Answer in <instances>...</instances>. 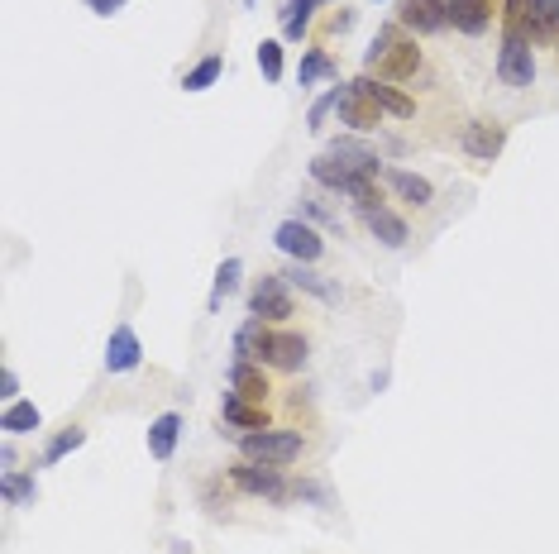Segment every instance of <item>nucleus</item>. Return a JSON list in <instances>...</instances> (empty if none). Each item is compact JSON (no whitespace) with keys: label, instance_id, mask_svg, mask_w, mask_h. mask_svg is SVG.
I'll return each mask as SVG.
<instances>
[{"label":"nucleus","instance_id":"nucleus-10","mask_svg":"<svg viewBox=\"0 0 559 554\" xmlns=\"http://www.w3.org/2000/svg\"><path fill=\"white\" fill-rule=\"evenodd\" d=\"M459 149L478 158V163H497L502 149H507V125H497V120H469L464 134H459Z\"/></svg>","mask_w":559,"mask_h":554},{"label":"nucleus","instance_id":"nucleus-12","mask_svg":"<svg viewBox=\"0 0 559 554\" xmlns=\"http://www.w3.org/2000/svg\"><path fill=\"white\" fill-rule=\"evenodd\" d=\"M144 363V344H139V330L134 325H115L106 340V373H134Z\"/></svg>","mask_w":559,"mask_h":554},{"label":"nucleus","instance_id":"nucleus-18","mask_svg":"<svg viewBox=\"0 0 559 554\" xmlns=\"http://www.w3.org/2000/svg\"><path fill=\"white\" fill-rule=\"evenodd\" d=\"M268 349H273V330H268V320L249 316L235 330V359H249V363H263V368H268Z\"/></svg>","mask_w":559,"mask_h":554},{"label":"nucleus","instance_id":"nucleus-4","mask_svg":"<svg viewBox=\"0 0 559 554\" xmlns=\"http://www.w3.org/2000/svg\"><path fill=\"white\" fill-rule=\"evenodd\" d=\"M497 82L512 86V91H526L536 82V43L526 34H507L502 48H497Z\"/></svg>","mask_w":559,"mask_h":554},{"label":"nucleus","instance_id":"nucleus-24","mask_svg":"<svg viewBox=\"0 0 559 554\" xmlns=\"http://www.w3.org/2000/svg\"><path fill=\"white\" fill-rule=\"evenodd\" d=\"M335 77H340V67H335V58H330L325 48H306V53H301V67H297V82L301 86L335 82Z\"/></svg>","mask_w":559,"mask_h":554},{"label":"nucleus","instance_id":"nucleus-2","mask_svg":"<svg viewBox=\"0 0 559 554\" xmlns=\"http://www.w3.org/2000/svg\"><path fill=\"white\" fill-rule=\"evenodd\" d=\"M230 483L239 492H249V497H263V502H273V507H287V502H297V483H287V473L278 464H258V459H235L230 464Z\"/></svg>","mask_w":559,"mask_h":554},{"label":"nucleus","instance_id":"nucleus-17","mask_svg":"<svg viewBox=\"0 0 559 554\" xmlns=\"http://www.w3.org/2000/svg\"><path fill=\"white\" fill-rule=\"evenodd\" d=\"M230 392H239L244 402L268 406V397H273V383H268V373H263V363L235 359V363H230Z\"/></svg>","mask_w":559,"mask_h":554},{"label":"nucleus","instance_id":"nucleus-21","mask_svg":"<svg viewBox=\"0 0 559 554\" xmlns=\"http://www.w3.org/2000/svg\"><path fill=\"white\" fill-rule=\"evenodd\" d=\"M364 225H368V235L378 239L383 249H402L411 239V230H407V220L392 211V206H378V211H368L364 215Z\"/></svg>","mask_w":559,"mask_h":554},{"label":"nucleus","instance_id":"nucleus-35","mask_svg":"<svg viewBox=\"0 0 559 554\" xmlns=\"http://www.w3.org/2000/svg\"><path fill=\"white\" fill-rule=\"evenodd\" d=\"M536 10L545 15V20L555 24V39H559V0H536Z\"/></svg>","mask_w":559,"mask_h":554},{"label":"nucleus","instance_id":"nucleus-40","mask_svg":"<svg viewBox=\"0 0 559 554\" xmlns=\"http://www.w3.org/2000/svg\"><path fill=\"white\" fill-rule=\"evenodd\" d=\"M321 5H325V0H321Z\"/></svg>","mask_w":559,"mask_h":554},{"label":"nucleus","instance_id":"nucleus-1","mask_svg":"<svg viewBox=\"0 0 559 554\" xmlns=\"http://www.w3.org/2000/svg\"><path fill=\"white\" fill-rule=\"evenodd\" d=\"M364 67L378 72L383 82H407V77H416V67H421V48H416V39L402 34V24H383L373 34V43H368Z\"/></svg>","mask_w":559,"mask_h":554},{"label":"nucleus","instance_id":"nucleus-27","mask_svg":"<svg viewBox=\"0 0 559 554\" xmlns=\"http://www.w3.org/2000/svg\"><path fill=\"white\" fill-rule=\"evenodd\" d=\"M86 445V430L82 426H63L48 445H43V464H58V459H67L72 449H82Z\"/></svg>","mask_w":559,"mask_h":554},{"label":"nucleus","instance_id":"nucleus-30","mask_svg":"<svg viewBox=\"0 0 559 554\" xmlns=\"http://www.w3.org/2000/svg\"><path fill=\"white\" fill-rule=\"evenodd\" d=\"M335 101H340V86H330L325 96H316V101H311V110H306V129H321L325 120H330V110H335Z\"/></svg>","mask_w":559,"mask_h":554},{"label":"nucleus","instance_id":"nucleus-33","mask_svg":"<svg viewBox=\"0 0 559 554\" xmlns=\"http://www.w3.org/2000/svg\"><path fill=\"white\" fill-rule=\"evenodd\" d=\"M297 497L301 502H325V488L321 483H311V478H297Z\"/></svg>","mask_w":559,"mask_h":554},{"label":"nucleus","instance_id":"nucleus-37","mask_svg":"<svg viewBox=\"0 0 559 554\" xmlns=\"http://www.w3.org/2000/svg\"><path fill=\"white\" fill-rule=\"evenodd\" d=\"M0 464H5V473L15 469V445H10V440H5V445H0Z\"/></svg>","mask_w":559,"mask_h":554},{"label":"nucleus","instance_id":"nucleus-34","mask_svg":"<svg viewBox=\"0 0 559 554\" xmlns=\"http://www.w3.org/2000/svg\"><path fill=\"white\" fill-rule=\"evenodd\" d=\"M0 397H5V402H20V378H15L10 368L0 373Z\"/></svg>","mask_w":559,"mask_h":554},{"label":"nucleus","instance_id":"nucleus-3","mask_svg":"<svg viewBox=\"0 0 559 554\" xmlns=\"http://www.w3.org/2000/svg\"><path fill=\"white\" fill-rule=\"evenodd\" d=\"M239 445V454L244 459H258V464H278V469H287L292 459H301V449H306V440H301V430H244V435H230Z\"/></svg>","mask_w":559,"mask_h":554},{"label":"nucleus","instance_id":"nucleus-6","mask_svg":"<svg viewBox=\"0 0 559 554\" xmlns=\"http://www.w3.org/2000/svg\"><path fill=\"white\" fill-rule=\"evenodd\" d=\"M273 244H278V249H282L287 258H292V263H316V258L325 254L321 230H316L311 220H301V215L282 220L278 230H273Z\"/></svg>","mask_w":559,"mask_h":554},{"label":"nucleus","instance_id":"nucleus-16","mask_svg":"<svg viewBox=\"0 0 559 554\" xmlns=\"http://www.w3.org/2000/svg\"><path fill=\"white\" fill-rule=\"evenodd\" d=\"M311 359V344L306 335L297 330H273V349H268V368H278V373H301Z\"/></svg>","mask_w":559,"mask_h":554},{"label":"nucleus","instance_id":"nucleus-7","mask_svg":"<svg viewBox=\"0 0 559 554\" xmlns=\"http://www.w3.org/2000/svg\"><path fill=\"white\" fill-rule=\"evenodd\" d=\"M311 182L316 187H325V192H340V196H354V187L359 182H373V177H364V172L354 168L349 158H340L335 149H325L311 158Z\"/></svg>","mask_w":559,"mask_h":554},{"label":"nucleus","instance_id":"nucleus-26","mask_svg":"<svg viewBox=\"0 0 559 554\" xmlns=\"http://www.w3.org/2000/svg\"><path fill=\"white\" fill-rule=\"evenodd\" d=\"M220 72H225V58H220V53H206L196 67L182 72V86H187V91H211V86L220 82Z\"/></svg>","mask_w":559,"mask_h":554},{"label":"nucleus","instance_id":"nucleus-39","mask_svg":"<svg viewBox=\"0 0 559 554\" xmlns=\"http://www.w3.org/2000/svg\"><path fill=\"white\" fill-rule=\"evenodd\" d=\"M244 5H258V0H244Z\"/></svg>","mask_w":559,"mask_h":554},{"label":"nucleus","instance_id":"nucleus-23","mask_svg":"<svg viewBox=\"0 0 559 554\" xmlns=\"http://www.w3.org/2000/svg\"><path fill=\"white\" fill-rule=\"evenodd\" d=\"M43 426V416H39V406L34 402H5V411H0V430L5 435H34V430Z\"/></svg>","mask_w":559,"mask_h":554},{"label":"nucleus","instance_id":"nucleus-22","mask_svg":"<svg viewBox=\"0 0 559 554\" xmlns=\"http://www.w3.org/2000/svg\"><path fill=\"white\" fill-rule=\"evenodd\" d=\"M316 5H321V0H282V39H287V43H301V39H306Z\"/></svg>","mask_w":559,"mask_h":554},{"label":"nucleus","instance_id":"nucleus-15","mask_svg":"<svg viewBox=\"0 0 559 554\" xmlns=\"http://www.w3.org/2000/svg\"><path fill=\"white\" fill-rule=\"evenodd\" d=\"M282 277H287V287H297V292L325 301V306H335V301H340V282H330L325 273H316V263H287Z\"/></svg>","mask_w":559,"mask_h":554},{"label":"nucleus","instance_id":"nucleus-5","mask_svg":"<svg viewBox=\"0 0 559 554\" xmlns=\"http://www.w3.org/2000/svg\"><path fill=\"white\" fill-rule=\"evenodd\" d=\"M249 316L258 320H292L297 316V297H292V287H287V277L282 273H263L249 287Z\"/></svg>","mask_w":559,"mask_h":554},{"label":"nucleus","instance_id":"nucleus-36","mask_svg":"<svg viewBox=\"0 0 559 554\" xmlns=\"http://www.w3.org/2000/svg\"><path fill=\"white\" fill-rule=\"evenodd\" d=\"M349 24H354V10H344V15H335V20H330V29H335V34H344Z\"/></svg>","mask_w":559,"mask_h":554},{"label":"nucleus","instance_id":"nucleus-38","mask_svg":"<svg viewBox=\"0 0 559 554\" xmlns=\"http://www.w3.org/2000/svg\"><path fill=\"white\" fill-rule=\"evenodd\" d=\"M387 378H392V373H387V368H378V373L368 378V387H373V392H383V387H387Z\"/></svg>","mask_w":559,"mask_h":554},{"label":"nucleus","instance_id":"nucleus-8","mask_svg":"<svg viewBox=\"0 0 559 554\" xmlns=\"http://www.w3.org/2000/svg\"><path fill=\"white\" fill-rule=\"evenodd\" d=\"M397 20H402V29H411V39H416V34H421V39L445 34V29H450V0H402Z\"/></svg>","mask_w":559,"mask_h":554},{"label":"nucleus","instance_id":"nucleus-19","mask_svg":"<svg viewBox=\"0 0 559 554\" xmlns=\"http://www.w3.org/2000/svg\"><path fill=\"white\" fill-rule=\"evenodd\" d=\"M149 459H158V464H168L172 454H177V440H182V416L177 411H163V416H153L149 421Z\"/></svg>","mask_w":559,"mask_h":554},{"label":"nucleus","instance_id":"nucleus-9","mask_svg":"<svg viewBox=\"0 0 559 554\" xmlns=\"http://www.w3.org/2000/svg\"><path fill=\"white\" fill-rule=\"evenodd\" d=\"M354 86H359V91H364V96L383 110V115H392V120H416V101H411L397 82H383V77L364 72V77H354Z\"/></svg>","mask_w":559,"mask_h":554},{"label":"nucleus","instance_id":"nucleus-11","mask_svg":"<svg viewBox=\"0 0 559 554\" xmlns=\"http://www.w3.org/2000/svg\"><path fill=\"white\" fill-rule=\"evenodd\" d=\"M335 115H340V125H349L354 134H373V129L383 125V110L368 101L364 91L354 82H344L340 86V101H335Z\"/></svg>","mask_w":559,"mask_h":554},{"label":"nucleus","instance_id":"nucleus-31","mask_svg":"<svg viewBox=\"0 0 559 554\" xmlns=\"http://www.w3.org/2000/svg\"><path fill=\"white\" fill-rule=\"evenodd\" d=\"M301 215H306V220H316V225H340V215H330L316 196H301Z\"/></svg>","mask_w":559,"mask_h":554},{"label":"nucleus","instance_id":"nucleus-29","mask_svg":"<svg viewBox=\"0 0 559 554\" xmlns=\"http://www.w3.org/2000/svg\"><path fill=\"white\" fill-rule=\"evenodd\" d=\"M258 72H263V82H282V39L258 43Z\"/></svg>","mask_w":559,"mask_h":554},{"label":"nucleus","instance_id":"nucleus-32","mask_svg":"<svg viewBox=\"0 0 559 554\" xmlns=\"http://www.w3.org/2000/svg\"><path fill=\"white\" fill-rule=\"evenodd\" d=\"M86 5H91V15H101V20H110V15H120V10H125L129 0H86Z\"/></svg>","mask_w":559,"mask_h":554},{"label":"nucleus","instance_id":"nucleus-13","mask_svg":"<svg viewBox=\"0 0 559 554\" xmlns=\"http://www.w3.org/2000/svg\"><path fill=\"white\" fill-rule=\"evenodd\" d=\"M497 10H502V0H450V24L459 29V34L478 39V34L493 29Z\"/></svg>","mask_w":559,"mask_h":554},{"label":"nucleus","instance_id":"nucleus-28","mask_svg":"<svg viewBox=\"0 0 559 554\" xmlns=\"http://www.w3.org/2000/svg\"><path fill=\"white\" fill-rule=\"evenodd\" d=\"M239 277H244V263L239 258H225L220 268H215V287H211V311H220V301L230 297L239 287Z\"/></svg>","mask_w":559,"mask_h":554},{"label":"nucleus","instance_id":"nucleus-25","mask_svg":"<svg viewBox=\"0 0 559 554\" xmlns=\"http://www.w3.org/2000/svg\"><path fill=\"white\" fill-rule=\"evenodd\" d=\"M0 497H5L10 507H34V502H39V483H34V473L10 469L5 478H0Z\"/></svg>","mask_w":559,"mask_h":554},{"label":"nucleus","instance_id":"nucleus-20","mask_svg":"<svg viewBox=\"0 0 559 554\" xmlns=\"http://www.w3.org/2000/svg\"><path fill=\"white\" fill-rule=\"evenodd\" d=\"M383 182L392 187V196H397V201H407V206H430V201H435V187H430V177H421V172L387 168Z\"/></svg>","mask_w":559,"mask_h":554},{"label":"nucleus","instance_id":"nucleus-14","mask_svg":"<svg viewBox=\"0 0 559 554\" xmlns=\"http://www.w3.org/2000/svg\"><path fill=\"white\" fill-rule=\"evenodd\" d=\"M220 421L230 426V435H244V430H268V406L258 402H244L239 392H225V402H220Z\"/></svg>","mask_w":559,"mask_h":554}]
</instances>
